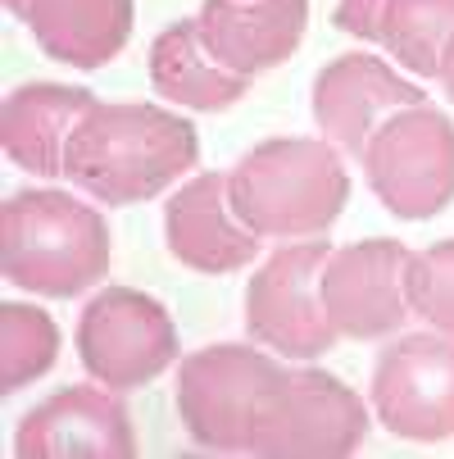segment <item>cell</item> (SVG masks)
I'll list each match as a JSON object with an SVG mask.
<instances>
[{
  "label": "cell",
  "mask_w": 454,
  "mask_h": 459,
  "mask_svg": "<svg viewBox=\"0 0 454 459\" xmlns=\"http://www.w3.org/2000/svg\"><path fill=\"white\" fill-rule=\"evenodd\" d=\"M423 87L409 82L400 69H391L386 59L350 50L337 55L332 64H322L313 78V123L318 133L337 142L346 155L364 160L373 133L400 109L423 105Z\"/></svg>",
  "instance_id": "obj_12"
},
{
  "label": "cell",
  "mask_w": 454,
  "mask_h": 459,
  "mask_svg": "<svg viewBox=\"0 0 454 459\" xmlns=\"http://www.w3.org/2000/svg\"><path fill=\"white\" fill-rule=\"evenodd\" d=\"M227 191L264 241L328 237L350 201L346 151L328 137H269L227 169Z\"/></svg>",
  "instance_id": "obj_3"
},
{
  "label": "cell",
  "mask_w": 454,
  "mask_h": 459,
  "mask_svg": "<svg viewBox=\"0 0 454 459\" xmlns=\"http://www.w3.org/2000/svg\"><path fill=\"white\" fill-rule=\"evenodd\" d=\"M196 23L227 69L254 78L300 50L309 32V0H205Z\"/></svg>",
  "instance_id": "obj_14"
},
{
  "label": "cell",
  "mask_w": 454,
  "mask_h": 459,
  "mask_svg": "<svg viewBox=\"0 0 454 459\" xmlns=\"http://www.w3.org/2000/svg\"><path fill=\"white\" fill-rule=\"evenodd\" d=\"M96 105L87 87L64 82H23L0 105V146L5 155L37 178H64V155H69L73 127Z\"/></svg>",
  "instance_id": "obj_15"
},
{
  "label": "cell",
  "mask_w": 454,
  "mask_h": 459,
  "mask_svg": "<svg viewBox=\"0 0 454 459\" xmlns=\"http://www.w3.org/2000/svg\"><path fill=\"white\" fill-rule=\"evenodd\" d=\"M19 459H127L137 455L133 414L109 386H59L14 428Z\"/></svg>",
  "instance_id": "obj_11"
},
{
  "label": "cell",
  "mask_w": 454,
  "mask_h": 459,
  "mask_svg": "<svg viewBox=\"0 0 454 459\" xmlns=\"http://www.w3.org/2000/svg\"><path fill=\"white\" fill-rule=\"evenodd\" d=\"M201 160L196 123L146 100H96L73 127L64 178L82 195L118 210L155 201Z\"/></svg>",
  "instance_id": "obj_1"
},
{
  "label": "cell",
  "mask_w": 454,
  "mask_h": 459,
  "mask_svg": "<svg viewBox=\"0 0 454 459\" xmlns=\"http://www.w3.org/2000/svg\"><path fill=\"white\" fill-rule=\"evenodd\" d=\"M368 41L386 46L405 74L441 78L445 50L454 41V0H377Z\"/></svg>",
  "instance_id": "obj_18"
},
{
  "label": "cell",
  "mask_w": 454,
  "mask_h": 459,
  "mask_svg": "<svg viewBox=\"0 0 454 459\" xmlns=\"http://www.w3.org/2000/svg\"><path fill=\"white\" fill-rule=\"evenodd\" d=\"M359 164L386 214L405 223L436 219L454 205V123L427 100L386 118Z\"/></svg>",
  "instance_id": "obj_5"
},
{
  "label": "cell",
  "mask_w": 454,
  "mask_h": 459,
  "mask_svg": "<svg viewBox=\"0 0 454 459\" xmlns=\"http://www.w3.org/2000/svg\"><path fill=\"white\" fill-rule=\"evenodd\" d=\"M409 246L396 237H368L337 246L322 264V309L350 342L400 333L409 305Z\"/></svg>",
  "instance_id": "obj_10"
},
{
  "label": "cell",
  "mask_w": 454,
  "mask_h": 459,
  "mask_svg": "<svg viewBox=\"0 0 454 459\" xmlns=\"http://www.w3.org/2000/svg\"><path fill=\"white\" fill-rule=\"evenodd\" d=\"M368 405L377 423L405 441H450L454 437V337L445 333H405L386 342Z\"/></svg>",
  "instance_id": "obj_9"
},
{
  "label": "cell",
  "mask_w": 454,
  "mask_h": 459,
  "mask_svg": "<svg viewBox=\"0 0 454 459\" xmlns=\"http://www.w3.org/2000/svg\"><path fill=\"white\" fill-rule=\"evenodd\" d=\"M409 305L414 318L454 337V237L409 255Z\"/></svg>",
  "instance_id": "obj_20"
},
{
  "label": "cell",
  "mask_w": 454,
  "mask_h": 459,
  "mask_svg": "<svg viewBox=\"0 0 454 459\" xmlns=\"http://www.w3.org/2000/svg\"><path fill=\"white\" fill-rule=\"evenodd\" d=\"M332 246L322 237L287 241L254 269L245 287V333L250 342L278 351L282 359L309 364L337 346V327L322 309V264Z\"/></svg>",
  "instance_id": "obj_6"
},
{
  "label": "cell",
  "mask_w": 454,
  "mask_h": 459,
  "mask_svg": "<svg viewBox=\"0 0 454 459\" xmlns=\"http://www.w3.org/2000/svg\"><path fill=\"white\" fill-rule=\"evenodd\" d=\"M164 237H168V255L182 269L196 273H236L250 269L264 237L241 223L232 191H227V173H196L186 178L164 205Z\"/></svg>",
  "instance_id": "obj_13"
},
{
  "label": "cell",
  "mask_w": 454,
  "mask_h": 459,
  "mask_svg": "<svg viewBox=\"0 0 454 459\" xmlns=\"http://www.w3.org/2000/svg\"><path fill=\"white\" fill-rule=\"evenodd\" d=\"M177 327L168 309L137 287H105L78 318V359L91 382L137 391L177 364Z\"/></svg>",
  "instance_id": "obj_8"
},
{
  "label": "cell",
  "mask_w": 454,
  "mask_h": 459,
  "mask_svg": "<svg viewBox=\"0 0 454 459\" xmlns=\"http://www.w3.org/2000/svg\"><path fill=\"white\" fill-rule=\"evenodd\" d=\"M441 91H445V100H454V41H450V50H445V64H441Z\"/></svg>",
  "instance_id": "obj_21"
},
{
  "label": "cell",
  "mask_w": 454,
  "mask_h": 459,
  "mask_svg": "<svg viewBox=\"0 0 454 459\" xmlns=\"http://www.w3.org/2000/svg\"><path fill=\"white\" fill-rule=\"evenodd\" d=\"M133 0H32L23 23L55 64L105 69L133 37Z\"/></svg>",
  "instance_id": "obj_16"
},
{
  "label": "cell",
  "mask_w": 454,
  "mask_h": 459,
  "mask_svg": "<svg viewBox=\"0 0 454 459\" xmlns=\"http://www.w3.org/2000/svg\"><path fill=\"white\" fill-rule=\"evenodd\" d=\"M59 355V327L46 309L5 300L0 305V391L14 396L28 382L46 377Z\"/></svg>",
  "instance_id": "obj_19"
},
{
  "label": "cell",
  "mask_w": 454,
  "mask_h": 459,
  "mask_svg": "<svg viewBox=\"0 0 454 459\" xmlns=\"http://www.w3.org/2000/svg\"><path fill=\"white\" fill-rule=\"evenodd\" d=\"M0 5H5V10H10V14H19V19H23V10H28V5H32V0H0Z\"/></svg>",
  "instance_id": "obj_22"
},
{
  "label": "cell",
  "mask_w": 454,
  "mask_h": 459,
  "mask_svg": "<svg viewBox=\"0 0 454 459\" xmlns=\"http://www.w3.org/2000/svg\"><path fill=\"white\" fill-rule=\"evenodd\" d=\"M146 64H150V87L164 100H173L177 109L218 114V109H232L236 100H245V91H250V78L227 69V64L205 46L196 19L168 23L150 41Z\"/></svg>",
  "instance_id": "obj_17"
},
{
  "label": "cell",
  "mask_w": 454,
  "mask_h": 459,
  "mask_svg": "<svg viewBox=\"0 0 454 459\" xmlns=\"http://www.w3.org/2000/svg\"><path fill=\"white\" fill-rule=\"evenodd\" d=\"M114 232L100 210L55 186L14 191L0 210V273L10 287L73 300L109 278Z\"/></svg>",
  "instance_id": "obj_2"
},
{
  "label": "cell",
  "mask_w": 454,
  "mask_h": 459,
  "mask_svg": "<svg viewBox=\"0 0 454 459\" xmlns=\"http://www.w3.org/2000/svg\"><path fill=\"white\" fill-rule=\"evenodd\" d=\"M278 351L259 342L201 346L177 364V419L201 450L245 455L254 414L282 377Z\"/></svg>",
  "instance_id": "obj_4"
},
{
  "label": "cell",
  "mask_w": 454,
  "mask_h": 459,
  "mask_svg": "<svg viewBox=\"0 0 454 459\" xmlns=\"http://www.w3.org/2000/svg\"><path fill=\"white\" fill-rule=\"evenodd\" d=\"M368 437L364 396L322 368H282L250 428L245 455H355Z\"/></svg>",
  "instance_id": "obj_7"
}]
</instances>
